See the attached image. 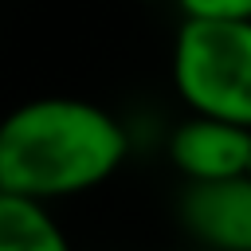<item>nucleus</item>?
<instances>
[{
    "instance_id": "423d86ee",
    "label": "nucleus",
    "mask_w": 251,
    "mask_h": 251,
    "mask_svg": "<svg viewBox=\"0 0 251 251\" xmlns=\"http://www.w3.org/2000/svg\"><path fill=\"white\" fill-rule=\"evenodd\" d=\"M180 16L200 20H251V0H173Z\"/></svg>"
},
{
    "instance_id": "f03ea898",
    "label": "nucleus",
    "mask_w": 251,
    "mask_h": 251,
    "mask_svg": "<svg viewBox=\"0 0 251 251\" xmlns=\"http://www.w3.org/2000/svg\"><path fill=\"white\" fill-rule=\"evenodd\" d=\"M169 71L188 114H208L251 129V20L180 16Z\"/></svg>"
},
{
    "instance_id": "f257e3e1",
    "label": "nucleus",
    "mask_w": 251,
    "mask_h": 251,
    "mask_svg": "<svg viewBox=\"0 0 251 251\" xmlns=\"http://www.w3.org/2000/svg\"><path fill=\"white\" fill-rule=\"evenodd\" d=\"M126 153V126L90 98L43 94L0 118V188L43 204L106 184Z\"/></svg>"
},
{
    "instance_id": "0eeeda50",
    "label": "nucleus",
    "mask_w": 251,
    "mask_h": 251,
    "mask_svg": "<svg viewBox=\"0 0 251 251\" xmlns=\"http://www.w3.org/2000/svg\"><path fill=\"white\" fill-rule=\"evenodd\" d=\"M141 4H161V0H141Z\"/></svg>"
},
{
    "instance_id": "20e7f679",
    "label": "nucleus",
    "mask_w": 251,
    "mask_h": 251,
    "mask_svg": "<svg viewBox=\"0 0 251 251\" xmlns=\"http://www.w3.org/2000/svg\"><path fill=\"white\" fill-rule=\"evenodd\" d=\"M176 216L204 251H251V173L184 184Z\"/></svg>"
},
{
    "instance_id": "7ed1b4c3",
    "label": "nucleus",
    "mask_w": 251,
    "mask_h": 251,
    "mask_svg": "<svg viewBox=\"0 0 251 251\" xmlns=\"http://www.w3.org/2000/svg\"><path fill=\"white\" fill-rule=\"evenodd\" d=\"M165 157L184 176V184L243 176L251 173V129L224 118L188 114L184 122L173 126L165 141Z\"/></svg>"
},
{
    "instance_id": "39448f33",
    "label": "nucleus",
    "mask_w": 251,
    "mask_h": 251,
    "mask_svg": "<svg viewBox=\"0 0 251 251\" xmlns=\"http://www.w3.org/2000/svg\"><path fill=\"white\" fill-rule=\"evenodd\" d=\"M0 251H75L51 204L0 188Z\"/></svg>"
}]
</instances>
